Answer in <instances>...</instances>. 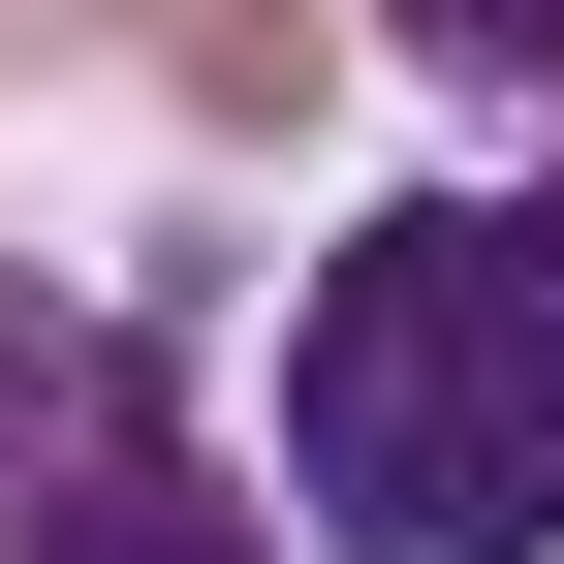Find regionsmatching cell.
<instances>
[{
    "label": "cell",
    "mask_w": 564,
    "mask_h": 564,
    "mask_svg": "<svg viewBox=\"0 0 564 564\" xmlns=\"http://www.w3.org/2000/svg\"><path fill=\"white\" fill-rule=\"evenodd\" d=\"M314 564H564V188H377L282 314Z\"/></svg>",
    "instance_id": "6da1fadb"
},
{
    "label": "cell",
    "mask_w": 564,
    "mask_h": 564,
    "mask_svg": "<svg viewBox=\"0 0 564 564\" xmlns=\"http://www.w3.org/2000/svg\"><path fill=\"white\" fill-rule=\"evenodd\" d=\"M0 564H282V502L188 440L158 314H95L32 251H0Z\"/></svg>",
    "instance_id": "7a4b0ae2"
},
{
    "label": "cell",
    "mask_w": 564,
    "mask_h": 564,
    "mask_svg": "<svg viewBox=\"0 0 564 564\" xmlns=\"http://www.w3.org/2000/svg\"><path fill=\"white\" fill-rule=\"evenodd\" d=\"M377 32H408V63H440V95H502V126L564 95V0H377Z\"/></svg>",
    "instance_id": "277c9868"
},
{
    "label": "cell",
    "mask_w": 564,
    "mask_h": 564,
    "mask_svg": "<svg viewBox=\"0 0 564 564\" xmlns=\"http://www.w3.org/2000/svg\"><path fill=\"white\" fill-rule=\"evenodd\" d=\"M158 95L188 126H314V0H158Z\"/></svg>",
    "instance_id": "3957f363"
}]
</instances>
